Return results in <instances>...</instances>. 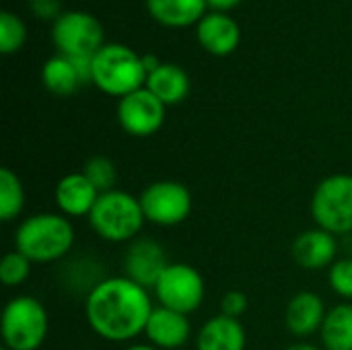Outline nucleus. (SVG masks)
Wrapping results in <instances>:
<instances>
[{
    "instance_id": "cd10ccee",
    "label": "nucleus",
    "mask_w": 352,
    "mask_h": 350,
    "mask_svg": "<svg viewBox=\"0 0 352 350\" xmlns=\"http://www.w3.org/2000/svg\"><path fill=\"white\" fill-rule=\"evenodd\" d=\"M27 6L41 21H56L64 12L60 0H27Z\"/></svg>"
},
{
    "instance_id": "39448f33",
    "label": "nucleus",
    "mask_w": 352,
    "mask_h": 350,
    "mask_svg": "<svg viewBox=\"0 0 352 350\" xmlns=\"http://www.w3.org/2000/svg\"><path fill=\"white\" fill-rule=\"evenodd\" d=\"M0 330L4 349L39 350L50 332V316L39 299L19 295L4 305Z\"/></svg>"
},
{
    "instance_id": "f3484780",
    "label": "nucleus",
    "mask_w": 352,
    "mask_h": 350,
    "mask_svg": "<svg viewBox=\"0 0 352 350\" xmlns=\"http://www.w3.org/2000/svg\"><path fill=\"white\" fill-rule=\"evenodd\" d=\"M248 334L239 320L223 314L204 322L196 336V350H245Z\"/></svg>"
},
{
    "instance_id": "1a4fd4ad",
    "label": "nucleus",
    "mask_w": 352,
    "mask_h": 350,
    "mask_svg": "<svg viewBox=\"0 0 352 350\" xmlns=\"http://www.w3.org/2000/svg\"><path fill=\"white\" fill-rule=\"evenodd\" d=\"M138 198L146 223L157 227L182 225L192 212V194L182 182L175 179L153 182Z\"/></svg>"
},
{
    "instance_id": "a211bd4d",
    "label": "nucleus",
    "mask_w": 352,
    "mask_h": 350,
    "mask_svg": "<svg viewBox=\"0 0 352 350\" xmlns=\"http://www.w3.org/2000/svg\"><path fill=\"white\" fill-rule=\"evenodd\" d=\"M148 14L163 27H196L208 10L206 0H146Z\"/></svg>"
},
{
    "instance_id": "7ed1b4c3",
    "label": "nucleus",
    "mask_w": 352,
    "mask_h": 350,
    "mask_svg": "<svg viewBox=\"0 0 352 350\" xmlns=\"http://www.w3.org/2000/svg\"><path fill=\"white\" fill-rule=\"evenodd\" d=\"M144 60L124 43H105L93 56V85L109 97H126L146 85Z\"/></svg>"
},
{
    "instance_id": "2eb2a0df",
    "label": "nucleus",
    "mask_w": 352,
    "mask_h": 350,
    "mask_svg": "<svg viewBox=\"0 0 352 350\" xmlns=\"http://www.w3.org/2000/svg\"><path fill=\"white\" fill-rule=\"evenodd\" d=\"M326 314H328L326 303L318 293L301 291L295 297H291L287 311H285V324L293 336L309 338L316 332L320 334Z\"/></svg>"
},
{
    "instance_id": "a878e982",
    "label": "nucleus",
    "mask_w": 352,
    "mask_h": 350,
    "mask_svg": "<svg viewBox=\"0 0 352 350\" xmlns=\"http://www.w3.org/2000/svg\"><path fill=\"white\" fill-rule=\"evenodd\" d=\"M328 281L338 297L352 299V258L336 260L328 270Z\"/></svg>"
},
{
    "instance_id": "c756f323",
    "label": "nucleus",
    "mask_w": 352,
    "mask_h": 350,
    "mask_svg": "<svg viewBox=\"0 0 352 350\" xmlns=\"http://www.w3.org/2000/svg\"><path fill=\"white\" fill-rule=\"evenodd\" d=\"M285 350H324V349H318V347H314V344H309V342H297V344H291L289 349Z\"/></svg>"
},
{
    "instance_id": "20e7f679",
    "label": "nucleus",
    "mask_w": 352,
    "mask_h": 350,
    "mask_svg": "<svg viewBox=\"0 0 352 350\" xmlns=\"http://www.w3.org/2000/svg\"><path fill=\"white\" fill-rule=\"evenodd\" d=\"M144 223L140 198L124 190L101 194L89 215L91 229L109 243H130L138 239Z\"/></svg>"
},
{
    "instance_id": "f8f14e48",
    "label": "nucleus",
    "mask_w": 352,
    "mask_h": 350,
    "mask_svg": "<svg viewBox=\"0 0 352 350\" xmlns=\"http://www.w3.org/2000/svg\"><path fill=\"white\" fill-rule=\"evenodd\" d=\"M196 39L204 52L212 56H229L241 43V29L229 12L210 10L196 25Z\"/></svg>"
},
{
    "instance_id": "ddd939ff",
    "label": "nucleus",
    "mask_w": 352,
    "mask_h": 350,
    "mask_svg": "<svg viewBox=\"0 0 352 350\" xmlns=\"http://www.w3.org/2000/svg\"><path fill=\"white\" fill-rule=\"evenodd\" d=\"M144 336L151 347L159 350L182 349L192 336V324L186 314L157 305L148 318Z\"/></svg>"
},
{
    "instance_id": "7c9ffc66",
    "label": "nucleus",
    "mask_w": 352,
    "mask_h": 350,
    "mask_svg": "<svg viewBox=\"0 0 352 350\" xmlns=\"http://www.w3.org/2000/svg\"><path fill=\"white\" fill-rule=\"evenodd\" d=\"M124 350H159L155 349V347H151V344H132V347H128V349Z\"/></svg>"
},
{
    "instance_id": "4be33fe9",
    "label": "nucleus",
    "mask_w": 352,
    "mask_h": 350,
    "mask_svg": "<svg viewBox=\"0 0 352 350\" xmlns=\"http://www.w3.org/2000/svg\"><path fill=\"white\" fill-rule=\"evenodd\" d=\"M25 208V188L21 177L10 169H0V221H14Z\"/></svg>"
},
{
    "instance_id": "423d86ee",
    "label": "nucleus",
    "mask_w": 352,
    "mask_h": 350,
    "mask_svg": "<svg viewBox=\"0 0 352 350\" xmlns=\"http://www.w3.org/2000/svg\"><path fill=\"white\" fill-rule=\"evenodd\" d=\"M309 210L320 229L336 237L352 233L351 173H334L324 177L314 190Z\"/></svg>"
},
{
    "instance_id": "9d476101",
    "label": "nucleus",
    "mask_w": 352,
    "mask_h": 350,
    "mask_svg": "<svg viewBox=\"0 0 352 350\" xmlns=\"http://www.w3.org/2000/svg\"><path fill=\"white\" fill-rule=\"evenodd\" d=\"M118 122L122 130L134 138H148L165 124L167 105H163L146 87L118 101Z\"/></svg>"
},
{
    "instance_id": "393cba45",
    "label": "nucleus",
    "mask_w": 352,
    "mask_h": 350,
    "mask_svg": "<svg viewBox=\"0 0 352 350\" xmlns=\"http://www.w3.org/2000/svg\"><path fill=\"white\" fill-rule=\"evenodd\" d=\"M31 266H33V262L27 256H23L21 252H16V250L8 252L0 262V278L4 283V287H10V289L21 287L29 278Z\"/></svg>"
},
{
    "instance_id": "0eeeda50",
    "label": "nucleus",
    "mask_w": 352,
    "mask_h": 350,
    "mask_svg": "<svg viewBox=\"0 0 352 350\" xmlns=\"http://www.w3.org/2000/svg\"><path fill=\"white\" fill-rule=\"evenodd\" d=\"M52 41L66 58H89L105 45L101 21L87 10H64L52 23Z\"/></svg>"
},
{
    "instance_id": "aec40b11",
    "label": "nucleus",
    "mask_w": 352,
    "mask_h": 350,
    "mask_svg": "<svg viewBox=\"0 0 352 350\" xmlns=\"http://www.w3.org/2000/svg\"><path fill=\"white\" fill-rule=\"evenodd\" d=\"M41 83H43L45 91H50L52 95H58V97H70L85 85L74 62L62 54H56L43 62Z\"/></svg>"
},
{
    "instance_id": "b1692460",
    "label": "nucleus",
    "mask_w": 352,
    "mask_h": 350,
    "mask_svg": "<svg viewBox=\"0 0 352 350\" xmlns=\"http://www.w3.org/2000/svg\"><path fill=\"white\" fill-rule=\"evenodd\" d=\"M82 173H85L87 179L99 190V194H105V192L116 190L118 167H116V163H113L109 157H103V155L91 157V159L85 163Z\"/></svg>"
},
{
    "instance_id": "dca6fc26",
    "label": "nucleus",
    "mask_w": 352,
    "mask_h": 350,
    "mask_svg": "<svg viewBox=\"0 0 352 350\" xmlns=\"http://www.w3.org/2000/svg\"><path fill=\"white\" fill-rule=\"evenodd\" d=\"M336 254H338L336 235H332L320 227L303 231L293 241V258L305 270L330 268L336 262Z\"/></svg>"
},
{
    "instance_id": "6e6552de",
    "label": "nucleus",
    "mask_w": 352,
    "mask_h": 350,
    "mask_svg": "<svg viewBox=\"0 0 352 350\" xmlns=\"http://www.w3.org/2000/svg\"><path fill=\"white\" fill-rule=\"evenodd\" d=\"M153 293L161 307L190 316L200 309L206 295V285L202 274L194 266L184 262H171L161 274Z\"/></svg>"
},
{
    "instance_id": "9b49d317",
    "label": "nucleus",
    "mask_w": 352,
    "mask_h": 350,
    "mask_svg": "<svg viewBox=\"0 0 352 350\" xmlns=\"http://www.w3.org/2000/svg\"><path fill=\"white\" fill-rule=\"evenodd\" d=\"M169 264L171 262L167 260V254L161 243H157L155 239H144V237L134 239L130 241L124 254V272H126L124 276L153 291Z\"/></svg>"
},
{
    "instance_id": "5701e85b",
    "label": "nucleus",
    "mask_w": 352,
    "mask_h": 350,
    "mask_svg": "<svg viewBox=\"0 0 352 350\" xmlns=\"http://www.w3.org/2000/svg\"><path fill=\"white\" fill-rule=\"evenodd\" d=\"M25 41H27L25 21L10 10H2V14H0V52L6 56L14 54L25 45Z\"/></svg>"
},
{
    "instance_id": "412c9836",
    "label": "nucleus",
    "mask_w": 352,
    "mask_h": 350,
    "mask_svg": "<svg viewBox=\"0 0 352 350\" xmlns=\"http://www.w3.org/2000/svg\"><path fill=\"white\" fill-rule=\"evenodd\" d=\"M324 350H352V305L338 303L328 309L320 330Z\"/></svg>"
},
{
    "instance_id": "bb28decb",
    "label": "nucleus",
    "mask_w": 352,
    "mask_h": 350,
    "mask_svg": "<svg viewBox=\"0 0 352 350\" xmlns=\"http://www.w3.org/2000/svg\"><path fill=\"white\" fill-rule=\"evenodd\" d=\"M250 307L248 295L241 291H227L221 299V314L233 320H239Z\"/></svg>"
},
{
    "instance_id": "f257e3e1",
    "label": "nucleus",
    "mask_w": 352,
    "mask_h": 350,
    "mask_svg": "<svg viewBox=\"0 0 352 350\" xmlns=\"http://www.w3.org/2000/svg\"><path fill=\"white\" fill-rule=\"evenodd\" d=\"M153 309L148 289L128 276H107L85 297L87 324L107 342H130L144 334Z\"/></svg>"
},
{
    "instance_id": "f03ea898",
    "label": "nucleus",
    "mask_w": 352,
    "mask_h": 350,
    "mask_svg": "<svg viewBox=\"0 0 352 350\" xmlns=\"http://www.w3.org/2000/svg\"><path fill=\"white\" fill-rule=\"evenodd\" d=\"M74 245V227L62 212H37L21 221L14 250L33 264H50L68 256Z\"/></svg>"
},
{
    "instance_id": "c85d7f7f",
    "label": "nucleus",
    "mask_w": 352,
    "mask_h": 350,
    "mask_svg": "<svg viewBox=\"0 0 352 350\" xmlns=\"http://www.w3.org/2000/svg\"><path fill=\"white\" fill-rule=\"evenodd\" d=\"M206 2H208V8H212V10L229 12V10H233L241 0H206Z\"/></svg>"
},
{
    "instance_id": "6ab92c4d",
    "label": "nucleus",
    "mask_w": 352,
    "mask_h": 350,
    "mask_svg": "<svg viewBox=\"0 0 352 350\" xmlns=\"http://www.w3.org/2000/svg\"><path fill=\"white\" fill-rule=\"evenodd\" d=\"M163 105H177L182 103L190 93V76L188 72L171 62H161L159 68H155L146 76L144 85Z\"/></svg>"
},
{
    "instance_id": "4468645a",
    "label": "nucleus",
    "mask_w": 352,
    "mask_h": 350,
    "mask_svg": "<svg viewBox=\"0 0 352 350\" xmlns=\"http://www.w3.org/2000/svg\"><path fill=\"white\" fill-rule=\"evenodd\" d=\"M99 196H101L99 190L87 179L82 171L60 177V182L56 184V192H54L60 212L68 219H78V217L89 219Z\"/></svg>"
},
{
    "instance_id": "2f4dec72",
    "label": "nucleus",
    "mask_w": 352,
    "mask_h": 350,
    "mask_svg": "<svg viewBox=\"0 0 352 350\" xmlns=\"http://www.w3.org/2000/svg\"><path fill=\"white\" fill-rule=\"evenodd\" d=\"M2 350H8V349H2Z\"/></svg>"
}]
</instances>
